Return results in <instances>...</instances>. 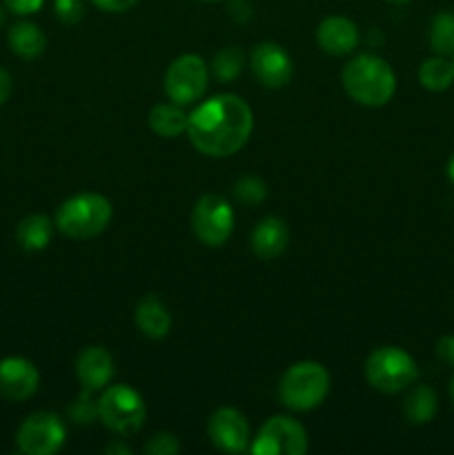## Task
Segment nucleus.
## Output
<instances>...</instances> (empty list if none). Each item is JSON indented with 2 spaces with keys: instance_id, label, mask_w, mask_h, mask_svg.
<instances>
[{
  "instance_id": "nucleus-10",
  "label": "nucleus",
  "mask_w": 454,
  "mask_h": 455,
  "mask_svg": "<svg viewBox=\"0 0 454 455\" xmlns=\"http://www.w3.org/2000/svg\"><path fill=\"white\" fill-rule=\"evenodd\" d=\"M67 440L65 425L56 413H31L16 434V444L27 455H53L62 449Z\"/></svg>"
},
{
  "instance_id": "nucleus-17",
  "label": "nucleus",
  "mask_w": 454,
  "mask_h": 455,
  "mask_svg": "<svg viewBox=\"0 0 454 455\" xmlns=\"http://www.w3.org/2000/svg\"><path fill=\"white\" fill-rule=\"evenodd\" d=\"M136 327L141 329L142 336L151 338V340H160L172 329V315L169 309L163 305L158 296L147 293L141 302L136 305Z\"/></svg>"
},
{
  "instance_id": "nucleus-29",
  "label": "nucleus",
  "mask_w": 454,
  "mask_h": 455,
  "mask_svg": "<svg viewBox=\"0 0 454 455\" xmlns=\"http://www.w3.org/2000/svg\"><path fill=\"white\" fill-rule=\"evenodd\" d=\"M45 0H4L9 12L18 13V16H29V13H36L40 7H43Z\"/></svg>"
},
{
  "instance_id": "nucleus-25",
  "label": "nucleus",
  "mask_w": 454,
  "mask_h": 455,
  "mask_svg": "<svg viewBox=\"0 0 454 455\" xmlns=\"http://www.w3.org/2000/svg\"><path fill=\"white\" fill-rule=\"evenodd\" d=\"M92 394L93 391L83 389L69 404V418L78 425H89V422L98 420V400H93Z\"/></svg>"
},
{
  "instance_id": "nucleus-36",
  "label": "nucleus",
  "mask_w": 454,
  "mask_h": 455,
  "mask_svg": "<svg viewBox=\"0 0 454 455\" xmlns=\"http://www.w3.org/2000/svg\"><path fill=\"white\" fill-rule=\"evenodd\" d=\"M450 400H452V404H454V378H452V382H450Z\"/></svg>"
},
{
  "instance_id": "nucleus-28",
  "label": "nucleus",
  "mask_w": 454,
  "mask_h": 455,
  "mask_svg": "<svg viewBox=\"0 0 454 455\" xmlns=\"http://www.w3.org/2000/svg\"><path fill=\"white\" fill-rule=\"evenodd\" d=\"M53 9H56V16L67 25H74L85 16L83 0H53Z\"/></svg>"
},
{
  "instance_id": "nucleus-5",
  "label": "nucleus",
  "mask_w": 454,
  "mask_h": 455,
  "mask_svg": "<svg viewBox=\"0 0 454 455\" xmlns=\"http://www.w3.org/2000/svg\"><path fill=\"white\" fill-rule=\"evenodd\" d=\"M417 378V363L399 347H378L365 360V380L381 394L405 391Z\"/></svg>"
},
{
  "instance_id": "nucleus-13",
  "label": "nucleus",
  "mask_w": 454,
  "mask_h": 455,
  "mask_svg": "<svg viewBox=\"0 0 454 455\" xmlns=\"http://www.w3.org/2000/svg\"><path fill=\"white\" fill-rule=\"evenodd\" d=\"M38 385L40 373L34 363L18 355L0 360V398L9 403H22L38 391Z\"/></svg>"
},
{
  "instance_id": "nucleus-33",
  "label": "nucleus",
  "mask_w": 454,
  "mask_h": 455,
  "mask_svg": "<svg viewBox=\"0 0 454 455\" xmlns=\"http://www.w3.org/2000/svg\"><path fill=\"white\" fill-rule=\"evenodd\" d=\"M12 76L7 74L4 69H0V105H4V102L9 100V96H12Z\"/></svg>"
},
{
  "instance_id": "nucleus-15",
  "label": "nucleus",
  "mask_w": 454,
  "mask_h": 455,
  "mask_svg": "<svg viewBox=\"0 0 454 455\" xmlns=\"http://www.w3.org/2000/svg\"><path fill=\"white\" fill-rule=\"evenodd\" d=\"M316 40L329 56H345L354 52L359 44V29L350 18L329 16L316 29Z\"/></svg>"
},
{
  "instance_id": "nucleus-30",
  "label": "nucleus",
  "mask_w": 454,
  "mask_h": 455,
  "mask_svg": "<svg viewBox=\"0 0 454 455\" xmlns=\"http://www.w3.org/2000/svg\"><path fill=\"white\" fill-rule=\"evenodd\" d=\"M92 3L107 13H125L136 7L138 0H92Z\"/></svg>"
},
{
  "instance_id": "nucleus-16",
  "label": "nucleus",
  "mask_w": 454,
  "mask_h": 455,
  "mask_svg": "<svg viewBox=\"0 0 454 455\" xmlns=\"http://www.w3.org/2000/svg\"><path fill=\"white\" fill-rule=\"evenodd\" d=\"M289 231L285 222L276 216H267L256 222L252 231V249L261 260H274L288 249Z\"/></svg>"
},
{
  "instance_id": "nucleus-19",
  "label": "nucleus",
  "mask_w": 454,
  "mask_h": 455,
  "mask_svg": "<svg viewBox=\"0 0 454 455\" xmlns=\"http://www.w3.org/2000/svg\"><path fill=\"white\" fill-rule=\"evenodd\" d=\"M187 123H190V116L176 102L156 105L150 111V127L160 138H176L181 133H187Z\"/></svg>"
},
{
  "instance_id": "nucleus-24",
  "label": "nucleus",
  "mask_w": 454,
  "mask_h": 455,
  "mask_svg": "<svg viewBox=\"0 0 454 455\" xmlns=\"http://www.w3.org/2000/svg\"><path fill=\"white\" fill-rule=\"evenodd\" d=\"M245 65V53L239 47H225L214 56L212 71L221 83H230V80L239 78Z\"/></svg>"
},
{
  "instance_id": "nucleus-20",
  "label": "nucleus",
  "mask_w": 454,
  "mask_h": 455,
  "mask_svg": "<svg viewBox=\"0 0 454 455\" xmlns=\"http://www.w3.org/2000/svg\"><path fill=\"white\" fill-rule=\"evenodd\" d=\"M52 220L43 213H31V216L22 218L16 229L18 244L27 251H40V249L47 247L52 243Z\"/></svg>"
},
{
  "instance_id": "nucleus-27",
  "label": "nucleus",
  "mask_w": 454,
  "mask_h": 455,
  "mask_svg": "<svg viewBox=\"0 0 454 455\" xmlns=\"http://www.w3.org/2000/svg\"><path fill=\"white\" fill-rule=\"evenodd\" d=\"M147 455H176L181 453V443L172 434H154L145 444Z\"/></svg>"
},
{
  "instance_id": "nucleus-37",
  "label": "nucleus",
  "mask_w": 454,
  "mask_h": 455,
  "mask_svg": "<svg viewBox=\"0 0 454 455\" xmlns=\"http://www.w3.org/2000/svg\"><path fill=\"white\" fill-rule=\"evenodd\" d=\"M4 20H7V16H4V9H3V7H0V27H3V25H4Z\"/></svg>"
},
{
  "instance_id": "nucleus-18",
  "label": "nucleus",
  "mask_w": 454,
  "mask_h": 455,
  "mask_svg": "<svg viewBox=\"0 0 454 455\" xmlns=\"http://www.w3.org/2000/svg\"><path fill=\"white\" fill-rule=\"evenodd\" d=\"M9 47L16 56L25 58V60H34L40 53L45 52V44H47V38L40 31L38 25L34 22H16V25L9 29Z\"/></svg>"
},
{
  "instance_id": "nucleus-1",
  "label": "nucleus",
  "mask_w": 454,
  "mask_h": 455,
  "mask_svg": "<svg viewBox=\"0 0 454 455\" xmlns=\"http://www.w3.org/2000/svg\"><path fill=\"white\" fill-rule=\"evenodd\" d=\"M252 129L254 116L247 102L236 93H218L191 111L187 136L200 154L225 158L245 147Z\"/></svg>"
},
{
  "instance_id": "nucleus-26",
  "label": "nucleus",
  "mask_w": 454,
  "mask_h": 455,
  "mask_svg": "<svg viewBox=\"0 0 454 455\" xmlns=\"http://www.w3.org/2000/svg\"><path fill=\"white\" fill-rule=\"evenodd\" d=\"M234 196L245 204H258L265 200L267 187L265 182L258 180V178L245 176L234 185Z\"/></svg>"
},
{
  "instance_id": "nucleus-8",
  "label": "nucleus",
  "mask_w": 454,
  "mask_h": 455,
  "mask_svg": "<svg viewBox=\"0 0 454 455\" xmlns=\"http://www.w3.org/2000/svg\"><path fill=\"white\" fill-rule=\"evenodd\" d=\"M207 65L196 53H185L169 65L165 74V92L167 98L176 105L187 107L200 100L207 89Z\"/></svg>"
},
{
  "instance_id": "nucleus-2",
  "label": "nucleus",
  "mask_w": 454,
  "mask_h": 455,
  "mask_svg": "<svg viewBox=\"0 0 454 455\" xmlns=\"http://www.w3.org/2000/svg\"><path fill=\"white\" fill-rule=\"evenodd\" d=\"M343 87L347 96L363 107H383L396 92V76L383 58L361 53L343 69Z\"/></svg>"
},
{
  "instance_id": "nucleus-31",
  "label": "nucleus",
  "mask_w": 454,
  "mask_h": 455,
  "mask_svg": "<svg viewBox=\"0 0 454 455\" xmlns=\"http://www.w3.org/2000/svg\"><path fill=\"white\" fill-rule=\"evenodd\" d=\"M436 355L443 364L454 367V336H443L436 342Z\"/></svg>"
},
{
  "instance_id": "nucleus-32",
  "label": "nucleus",
  "mask_w": 454,
  "mask_h": 455,
  "mask_svg": "<svg viewBox=\"0 0 454 455\" xmlns=\"http://www.w3.org/2000/svg\"><path fill=\"white\" fill-rule=\"evenodd\" d=\"M230 16L234 18L236 22L249 20V18H252V4H249V0H231Z\"/></svg>"
},
{
  "instance_id": "nucleus-4",
  "label": "nucleus",
  "mask_w": 454,
  "mask_h": 455,
  "mask_svg": "<svg viewBox=\"0 0 454 455\" xmlns=\"http://www.w3.org/2000/svg\"><path fill=\"white\" fill-rule=\"evenodd\" d=\"M329 394V373L323 364L312 363H296L283 373L279 385L280 403L292 411H312Z\"/></svg>"
},
{
  "instance_id": "nucleus-21",
  "label": "nucleus",
  "mask_w": 454,
  "mask_h": 455,
  "mask_svg": "<svg viewBox=\"0 0 454 455\" xmlns=\"http://www.w3.org/2000/svg\"><path fill=\"white\" fill-rule=\"evenodd\" d=\"M436 409H439L436 391L427 385H418L405 398L403 416L408 418L409 425H427L436 416Z\"/></svg>"
},
{
  "instance_id": "nucleus-3",
  "label": "nucleus",
  "mask_w": 454,
  "mask_h": 455,
  "mask_svg": "<svg viewBox=\"0 0 454 455\" xmlns=\"http://www.w3.org/2000/svg\"><path fill=\"white\" fill-rule=\"evenodd\" d=\"M111 203L101 194H78L67 198L56 212V227L62 235L74 240L96 238L111 220Z\"/></svg>"
},
{
  "instance_id": "nucleus-35",
  "label": "nucleus",
  "mask_w": 454,
  "mask_h": 455,
  "mask_svg": "<svg viewBox=\"0 0 454 455\" xmlns=\"http://www.w3.org/2000/svg\"><path fill=\"white\" fill-rule=\"evenodd\" d=\"M448 176H450V180L454 182V156L450 158V163H448Z\"/></svg>"
},
{
  "instance_id": "nucleus-23",
  "label": "nucleus",
  "mask_w": 454,
  "mask_h": 455,
  "mask_svg": "<svg viewBox=\"0 0 454 455\" xmlns=\"http://www.w3.org/2000/svg\"><path fill=\"white\" fill-rule=\"evenodd\" d=\"M430 47L436 56H454V13L439 12L430 25Z\"/></svg>"
},
{
  "instance_id": "nucleus-9",
  "label": "nucleus",
  "mask_w": 454,
  "mask_h": 455,
  "mask_svg": "<svg viewBox=\"0 0 454 455\" xmlns=\"http://www.w3.org/2000/svg\"><path fill=\"white\" fill-rule=\"evenodd\" d=\"M307 434L301 422L288 416H274L261 427L249 451L254 455H305Z\"/></svg>"
},
{
  "instance_id": "nucleus-34",
  "label": "nucleus",
  "mask_w": 454,
  "mask_h": 455,
  "mask_svg": "<svg viewBox=\"0 0 454 455\" xmlns=\"http://www.w3.org/2000/svg\"><path fill=\"white\" fill-rule=\"evenodd\" d=\"M107 453H132V449L127 447V444H123L120 440H114V443L109 444V447L105 449Z\"/></svg>"
},
{
  "instance_id": "nucleus-22",
  "label": "nucleus",
  "mask_w": 454,
  "mask_h": 455,
  "mask_svg": "<svg viewBox=\"0 0 454 455\" xmlns=\"http://www.w3.org/2000/svg\"><path fill=\"white\" fill-rule=\"evenodd\" d=\"M418 80L427 92H445L454 83V60H448V56L427 58L418 67Z\"/></svg>"
},
{
  "instance_id": "nucleus-11",
  "label": "nucleus",
  "mask_w": 454,
  "mask_h": 455,
  "mask_svg": "<svg viewBox=\"0 0 454 455\" xmlns=\"http://www.w3.org/2000/svg\"><path fill=\"white\" fill-rule=\"evenodd\" d=\"M249 67L252 74L263 87L280 89L292 80L294 67L292 58L280 44L276 43H261L254 47L249 56Z\"/></svg>"
},
{
  "instance_id": "nucleus-14",
  "label": "nucleus",
  "mask_w": 454,
  "mask_h": 455,
  "mask_svg": "<svg viewBox=\"0 0 454 455\" xmlns=\"http://www.w3.org/2000/svg\"><path fill=\"white\" fill-rule=\"evenodd\" d=\"M76 376L83 389L101 391L114 378V360L102 347H87L76 360Z\"/></svg>"
},
{
  "instance_id": "nucleus-12",
  "label": "nucleus",
  "mask_w": 454,
  "mask_h": 455,
  "mask_svg": "<svg viewBox=\"0 0 454 455\" xmlns=\"http://www.w3.org/2000/svg\"><path fill=\"white\" fill-rule=\"evenodd\" d=\"M209 440L225 453H243L249 449V427L240 411L221 407L207 422Z\"/></svg>"
},
{
  "instance_id": "nucleus-7",
  "label": "nucleus",
  "mask_w": 454,
  "mask_h": 455,
  "mask_svg": "<svg viewBox=\"0 0 454 455\" xmlns=\"http://www.w3.org/2000/svg\"><path fill=\"white\" fill-rule=\"evenodd\" d=\"M234 209L223 196L207 194L191 209V231L205 247H221L234 231Z\"/></svg>"
},
{
  "instance_id": "nucleus-38",
  "label": "nucleus",
  "mask_w": 454,
  "mask_h": 455,
  "mask_svg": "<svg viewBox=\"0 0 454 455\" xmlns=\"http://www.w3.org/2000/svg\"><path fill=\"white\" fill-rule=\"evenodd\" d=\"M387 3H394V4H403V3H409V0H387Z\"/></svg>"
},
{
  "instance_id": "nucleus-6",
  "label": "nucleus",
  "mask_w": 454,
  "mask_h": 455,
  "mask_svg": "<svg viewBox=\"0 0 454 455\" xmlns=\"http://www.w3.org/2000/svg\"><path fill=\"white\" fill-rule=\"evenodd\" d=\"M145 413L142 395L127 385H107L98 400V418L118 435L136 434L145 422Z\"/></svg>"
},
{
  "instance_id": "nucleus-39",
  "label": "nucleus",
  "mask_w": 454,
  "mask_h": 455,
  "mask_svg": "<svg viewBox=\"0 0 454 455\" xmlns=\"http://www.w3.org/2000/svg\"><path fill=\"white\" fill-rule=\"evenodd\" d=\"M203 3H218V0H203Z\"/></svg>"
}]
</instances>
